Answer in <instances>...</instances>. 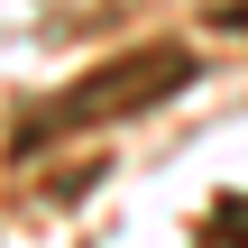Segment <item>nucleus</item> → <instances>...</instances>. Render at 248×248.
Returning a JSON list of instances; mask_svg holds the SVG:
<instances>
[{
    "mask_svg": "<svg viewBox=\"0 0 248 248\" xmlns=\"http://www.w3.org/2000/svg\"><path fill=\"white\" fill-rule=\"evenodd\" d=\"M212 28H248V0H221V9H212Z\"/></svg>",
    "mask_w": 248,
    "mask_h": 248,
    "instance_id": "2",
    "label": "nucleus"
},
{
    "mask_svg": "<svg viewBox=\"0 0 248 248\" xmlns=\"http://www.w3.org/2000/svg\"><path fill=\"white\" fill-rule=\"evenodd\" d=\"M184 83H193V55H184V46H138V55H120V64L83 74L74 92H55V110L18 120V156H37L46 138L101 129V120H129V110H147V101H166V92H184Z\"/></svg>",
    "mask_w": 248,
    "mask_h": 248,
    "instance_id": "1",
    "label": "nucleus"
}]
</instances>
